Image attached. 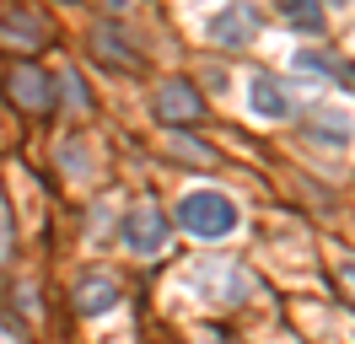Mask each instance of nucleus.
<instances>
[{"label": "nucleus", "mask_w": 355, "mask_h": 344, "mask_svg": "<svg viewBox=\"0 0 355 344\" xmlns=\"http://www.w3.org/2000/svg\"><path fill=\"white\" fill-rule=\"evenodd\" d=\"M178 226L194 237H232L237 232V205L216 189H200L189 199H178Z\"/></svg>", "instance_id": "nucleus-1"}, {"label": "nucleus", "mask_w": 355, "mask_h": 344, "mask_svg": "<svg viewBox=\"0 0 355 344\" xmlns=\"http://www.w3.org/2000/svg\"><path fill=\"white\" fill-rule=\"evenodd\" d=\"M156 113H162V124H194L205 113V103L189 81H162L156 86Z\"/></svg>", "instance_id": "nucleus-2"}, {"label": "nucleus", "mask_w": 355, "mask_h": 344, "mask_svg": "<svg viewBox=\"0 0 355 344\" xmlns=\"http://www.w3.org/2000/svg\"><path fill=\"white\" fill-rule=\"evenodd\" d=\"M0 43L33 54V49H44V43H49V27L33 17V11H6V17H0Z\"/></svg>", "instance_id": "nucleus-3"}, {"label": "nucleus", "mask_w": 355, "mask_h": 344, "mask_svg": "<svg viewBox=\"0 0 355 344\" xmlns=\"http://www.w3.org/2000/svg\"><path fill=\"white\" fill-rule=\"evenodd\" d=\"M162 237H167V215L151 210V205H140V210L124 221V242H130L135 253H156V248H162Z\"/></svg>", "instance_id": "nucleus-4"}, {"label": "nucleus", "mask_w": 355, "mask_h": 344, "mask_svg": "<svg viewBox=\"0 0 355 344\" xmlns=\"http://www.w3.org/2000/svg\"><path fill=\"white\" fill-rule=\"evenodd\" d=\"M11 97H17L22 108H33V113H44V108H54V86H49L44 70L17 64V70H11Z\"/></svg>", "instance_id": "nucleus-5"}, {"label": "nucleus", "mask_w": 355, "mask_h": 344, "mask_svg": "<svg viewBox=\"0 0 355 344\" xmlns=\"http://www.w3.org/2000/svg\"><path fill=\"white\" fill-rule=\"evenodd\" d=\"M108 307H119V280L97 275V280H81V285H76V312H87V318H103Z\"/></svg>", "instance_id": "nucleus-6"}, {"label": "nucleus", "mask_w": 355, "mask_h": 344, "mask_svg": "<svg viewBox=\"0 0 355 344\" xmlns=\"http://www.w3.org/2000/svg\"><path fill=\"white\" fill-rule=\"evenodd\" d=\"M210 33H216L221 49H248V43H253V11H248V6H232Z\"/></svg>", "instance_id": "nucleus-7"}, {"label": "nucleus", "mask_w": 355, "mask_h": 344, "mask_svg": "<svg viewBox=\"0 0 355 344\" xmlns=\"http://www.w3.org/2000/svg\"><path fill=\"white\" fill-rule=\"evenodd\" d=\"M92 49H97L108 64H119V70H135V64H140V54H135V49H124L119 27H97V33H92Z\"/></svg>", "instance_id": "nucleus-8"}, {"label": "nucleus", "mask_w": 355, "mask_h": 344, "mask_svg": "<svg viewBox=\"0 0 355 344\" xmlns=\"http://www.w3.org/2000/svg\"><path fill=\"white\" fill-rule=\"evenodd\" d=\"M253 113H264V119H286L291 113V97L280 92V81H269V76L253 81Z\"/></svg>", "instance_id": "nucleus-9"}, {"label": "nucleus", "mask_w": 355, "mask_h": 344, "mask_svg": "<svg viewBox=\"0 0 355 344\" xmlns=\"http://www.w3.org/2000/svg\"><path fill=\"white\" fill-rule=\"evenodd\" d=\"M296 64H302V70H323V76H350V64H339L334 54H323V49H302Z\"/></svg>", "instance_id": "nucleus-10"}, {"label": "nucleus", "mask_w": 355, "mask_h": 344, "mask_svg": "<svg viewBox=\"0 0 355 344\" xmlns=\"http://www.w3.org/2000/svg\"><path fill=\"white\" fill-rule=\"evenodd\" d=\"M286 17H291V22H307V27H318V6H312V0H291Z\"/></svg>", "instance_id": "nucleus-11"}, {"label": "nucleus", "mask_w": 355, "mask_h": 344, "mask_svg": "<svg viewBox=\"0 0 355 344\" xmlns=\"http://www.w3.org/2000/svg\"><path fill=\"white\" fill-rule=\"evenodd\" d=\"M173 146L183 150V156H200V162H205V156H210V150H205V146H194V140H183V135H173Z\"/></svg>", "instance_id": "nucleus-12"}, {"label": "nucleus", "mask_w": 355, "mask_h": 344, "mask_svg": "<svg viewBox=\"0 0 355 344\" xmlns=\"http://www.w3.org/2000/svg\"><path fill=\"white\" fill-rule=\"evenodd\" d=\"M339 280H345V291H350V296H355V253L345 258V264H339Z\"/></svg>", "instance_id": "nucleus-13"}, {"label": "nucleus", "mask_w": 355, "mask_h": 344, "mask_svg": "<svg viewBox=\"0 0 355 344\" xmlns=\"http://www.w3.org/2000/svg\"><path fill=\"white\" fill-rule=\"evenodd\" d=\"M6 248H11V226H6V215H0V264H6Z\"/></svg>", "instance_id": "nucleus-14"}, {"label": "nucleus", "mask_w": 355, "mask_h": 344, "mask_svg": "<svg viewBox=\"0 0 355 344\" xmlns=\"http://www.w3.org/2000/svg\"><path fill=\"white\" fill-rule=\"evenodd\" d=\"M323 6H350V0H323Z\"/></svg>", "instance_id": "nucleus-15"}]
</instances>
